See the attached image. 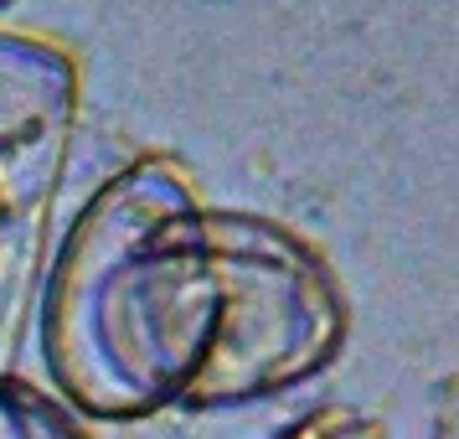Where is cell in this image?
<instances>
[{"instance_id": "obj_2", "label": "cell", "mask_w": 459, "mask_h": 439, "mask_svg": "<svg viewBox=\"0 0 459 439\" xmlns=\"http://www.w3.org/2000/svg\"><path fill=\"white\" fill-rule=\"evenodd\" d=\"M78 135V63L31 31H0V382L42 285L52 202Z\"/></svg>"}, {"instance_id": "obj_3", "label": "cell", "mask_w": 459, "mask_h": 439, "mask_svg": "<svg viewBox=\"0 0 459 439\" xmlns=\"http://www.w3.org/2000/svg\"><path fill=\"white\" fill-rule=\"evenodd\" d=\"M0 439H88V435L57 398L37 393L22 377H5L0 382Z\"/></svg>"}, {"instance_id": "obj_1", "label": "cell", "mask_w": 459, "mask_h": 439, "mask_svg": "<svg viewBox=\"0 0 459 439\" xmlns=\"http://www.w3.org/2000/svg\"><path fill=\"white\" fill-rule=\"evenodd\" d=\"M341 341L325 259L269 217L207 207L160 155L93 191L47 285V367L93 418L253 403L315 377Z\"/></svg>"}]
</instances>
